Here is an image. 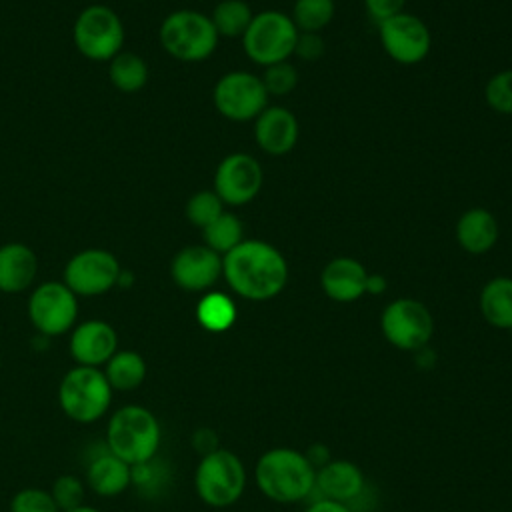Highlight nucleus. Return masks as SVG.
Masks as SVG:
<instances>
[{
	"label": "nucleus",
	"mask_w": 512,
	"mask_h": 512,
	"mask_svg": "<svg viewBox=\"0 0 512 512\" xmlns=\"http://www.w3.org/2000/svg\"><path fill=\"white\" fill-rule=\"evenodd\" d=\"M222 274L238 296L260 302L282 292L288 280V264L272 244L242 240L222 256Z\"/></svg>",
	"instance_id": "f257e3e1"
},
{
	"label": "nucleus",
	"mask_w": 512,
	"mask_h": 512,
	"mask_svg": "<svg viewBox=\"0 0 512 512\" xmlns=\"http://www.w3.org/2000/svg\"><path fill=\"white\" fill-rule=\"evenodd\" d=\"M258 490L280 504L304 500L314 490L316 468L308 456L292 448L264 452L254 470Z\"/></svg>",
	"instance_id": "f03ea898"
},
{
	"label": "nucleus",
	"mask_w": 512,
	"mask_h": 512,
	"mask_svg": "<svg viewBox=\"0 0 512 512\" xmlns=\"http://www.w3.org/2000/svg\"><path fill=\"white\" fill-rule=\"evenodd\" d=\"M160 440L162 434L156 416L138 404L118 408L106 426V448L130 466L152 462Z\"/></svg>",
	"instance_id": "7ed1b4c3"
},
{
	"label": "nucleus",
	"mask_w": 512,
	"mask_h": 512,
	"mask_svg": "<svg viewBox=\"0 0 512 512\" xmlns=\"http://www.w3.org/2000/svg\"><path fill=\"white\" fill-rule=\"evenodd\" d=\"M112 392L114 390L100 368L76 364L60 380L58 404L70 420L90 424L108 412Z\"/></svg>",
	"instance_id": "20e7f679"
},
{
	"label": "nucleus",
	"mask_w": 512,
	"mask_h": 512,
	"mask_svg": "<svg viewBox=\"0 0 512 512\" xmlns=\"http://www.w3.org/2000/svg\"><path fill=\"white\" fill-rule=\"evenodd\" d=\"M160 44L176 60H206L218 46L212 20L196 10H176L160 24Z\"/></svg>",
	"instance_id": "39448f33"
},
{
	"label": "nucleus",
	"mask_w": 512,
	"mask_h": 512,
	"mask_svg": "<svg viewBox=\"0 0 512 512\" xmlns=\"http://www.w3.org/2000/svg\"><path fill=\"white\" fill-rule=\"evenodd\" d=\"M196 494L214 508L234 504L246 488V470L242 460L224 448H216L202 456L194 474Z\"/></svg>",
	"instance_id": "423d86ee"
},
{
	"label": "nucleus",
	"mask_w": 512,
	"mask_h": 512,
	"mask_svg": "<svg viewBox=\"0 0 512 512\" xmlns=\"http://www.w3.org/2000/svg\"><path fill=\"white\" fill-rule=\"evenodd\" d=\"M296 40L298 28L292 18L276 10H266L252 18L242 36V46L252 62L270 66L288 60L294 54Z\"/></svg>",
	"instance_id": "0eeeda50"
},
{
	"label": "nucleus",
	"mask_w": 512,
	"mask_h": 512,
	"mask_svg": "<svg viewBox=\"0 0 512 512\" xmlns=\"http://www.w3.org/2000/svg\"><path fill=\"white\" fill-rule=\"evenodd\" d=\"M72 38L82 56L104 62L112 60L120 52L124 44V26L112 8L92 4L78 14Z\"/></svg>",
	"instance_id": "6e6552de"
},
{
	"label": "nucleus",
	"mask_w": 512,
	"mask_h": 512,
	"mask_svg": "<svg viewBox=\"0 0 512 512\" xmlns=\"http://www.w3.org/2000/svg\"><path fill=\"white\" fill-rule=\"evenodd\" d=\"M384 338L400 350L424 348L434 332V320L430 310L414 298L392 300L380 318Z\"/></svg>",
	"instance_id": "1a4fd4ad"
},
{
	"label": "nucleus",
	"mask_w": 512,
	"mask_h": 512,
	"mask_svg": "<svg viewBox=\"0 0 512 512\" xmlns=\"http://www.w3.org/2000/svg\"><path fill=\"white\" fill-rule=\"evenodd\" d=\"M266 104L268 92L262 80L250 72H228L214 86V106L228 120L246 122L258 118Z\"/></svg>",
	"instance_id": "9d476101"
},
{
	"label": "nucleus",
	"mask_w": 512,
	"mask_h": 512,
	"mask_svg": "<svg viewBox=\"0 0 512 512\" xmlns=\"http://www.w3.org/2000/svg\"><path fill=\"white\" fill-rule=\"evenodd\" d=\"M78 316V296L64 282L40 284L28 300V318L42 336L68 332Z\"/></svg>",
	"instance_id": "9b49d317"
},
{
	"label": "nucleus",
	"mask_w": 512,
	"mask_h": 512,
	"mask_svg": "<svg viewBox=\"0 0 512 512\" xmlns=\"http://www.w3.org/2000/svg\"><path fill=\"white\" fill-rule=\"evenodd\" d=\"M116 256L102 248H88L72 256L64 268V284L76 296H100L120 282Z\"/></svg>",
	"instance_id": "f8f14e48"
},
{
	"label": "nucleus",
	"mask_w": 512,
	"mask_h": 512,
	"mask_svg": "<svg viewBox=\"0 0 512 512\" xmlns=\"http://www.w3.org/2000/svg\"><path fill=\"white\" fill-rule=\"evenodd\" d=\"M378 34L386 54L400 64H418L430 52V30L414 14L400 12L380 22Z\"/></svg>",
	"instance_id": "ddd939ff"
},
{
	"label": "nucleus",
	"mask_w": 512,
	"mask_h": 512,
	"mask_svg": "<svg viewBox=\"0 0 512 512\" xmlns=\"http://www.w3.org/2000/svg\"><path fill=\"white\" fill-rule=\"evenodd\" d=\"M264 172L258 160L244 152L226 156L214 174V192L224 204L242 206L254 200L262 188Z\"/></svg>",
	"instance_id": "4468645a"
},
{
	"label": "nucleus",
	"mask_w": 512,
	"mask_h": 512,
	"mask_svg": "<svg viewBox=\"0 0 512 512\" xmlns=\"http://www.w3.org/2000/svg\"><path fill=\"white\" fill-rule=\"evenodd\" d=\"M170 274L174 284L182 290L202 292L214 286L222 276V256L210 250L206 244L186 246L174 256Z\"/></svg>",
	"instance_id": "2eb2a0df"
},
{
	"label": "nucleus",
	"mask_w": 512,
	"mask_h": 512,
	"mask_svg": "<svg viewBox=\"0 0 512 512\" xmlns=\"http://www.w3.org/2000/svg\"><path fill=\"white\" fill-rule=\"evenodd\" d=\"M116 350V330L104 320H86L72 330L70 354L78 366H104Z\"/></svg>",
	"instance_id": "dca6fc26"
},
{
	"label": "nucleus",
	"mask_w": 512,
	"mask_h": 512,
	"mask_svg": "<svg viewBox=\"0 0 512 512\" xmlns=\"http://www.w3.org/2000/svg\"><path fill=\"white\" fill-rule=\"evenodd\" d=\"M254 136L266 154H288L298 142V120L282 106H266L256 118Z\"/></svg>",
	"instance_id": "f3484780"
},
{
	"label": "nucleus",
	"mask_w": 512,
	"mask_h": 512,
	"mask_svg": "<svg viewBox=\"0 0 512 512\" xmlns=\"http://www.w3.org/2000/svg\"><path fill=\"white\" fill-rule=\"evenodd\" d=\"M366 268L348 256H340L330 260L322 274L320 286L330 300L336 302H354L366 294Z\"/></svg>",
	"instance_id": "a211bd4d"
},
{
	"label": "nucleus",
	"mask_w": 512,
	"mask_h": 512,
	"mask_svg": "<svg viewBox=\"0 0 512 512\" xmlns=\"http://www.w3.org/2000/svg\"><path fill=\"white\" fill-rule=\"evenodd\" d=\"M362 486L364 474L350 460H330L316 470L314 490L320 492V498L348 504L362 492Z\"/></svg>",
	"instance_id": "6ab92c4d"
},
{
	"label": "nucleus",
	"mask_w": 512,
	"mask_h": 512,
	"mask_svg": "<svg viewBox=\"0 0 512 512\" xmlns=\"http://www.w3.org/2000/svg\"><path fill=\"white\" fill-rule=\"evenodd\" d=\"M38 270L36 254L22 242H8L0 246V292L16 294L26 290Z\"/></svg>",
	"instance_id": "aec40b11"
},
{
	"label": "nucleus",
	"mask_w": 512,
	"mask_h": 512,
	"mask_svg": "<svg viewBox=\"0 0 512 512\" xmlns=\"http://www.w3.org/2000/svg\"><path fill=\"white\" fill-rule=\"evenodd\" d=\"M86 482L98 496H118L132 484V466L106 448L88 464Z\"/></svg>",
	"instance_id": "412c9836"
},
{
	"label": "nucleus",
	"mask_w": 512,
	"mask_h": 512,
	"mask_svg": "<svg viewBox=\"0 0 512 512\" xmlns=\"http://www.w3.org/2000/svg\"><path fill=\"white\" fill-rule=\"evenodd\" d=\"M456 240L470 254L488 252L498 240V222L484 208L466 210L456 222Z\"/></svg>",
	"instance_id": "4be33fe9"
},
{
	"label": "nucleus",
	"mask_w": 512,
	"mask_h": 512,
	"mask_svg": "<svg viewBox=\"0 0 512 512\" xmlns=\"http://www.w3.org/2000/svg\"><path fill=\"white\" fill-rule=\"evenodd\" d=\"M480 312L494 328H512V278H492L480 292Z\"/></svg>",
	"instance_id": "5701e85b"
},
{
	"label": "nucleus",
	"mask_w": 512,
	"mask_h": 512,
	"mask_svg": "<svg viewBox=\"0 0 512 512\" xmlns=\"http://www.w3.org/2000/svg\"><path fill=\"white\" fill-rule=\"evenodd\" d=\"M146 360L134 350H116L104 364V376L112 390L130 392L136 390L146 378Z\"/></svg>",
	"instance_id": "b1692460"
},
{
	"label": "nucleus",
	"mask_w": 512,
	"mask_h": 512,
	"mask_svg": "<svg viewBox=\"0 0 512 512\" xmlns=\"http://www.w3.org/2000/svg\"><path fill=\"white\" fill-rule=\"evenodd\" d=\"M110 80L120 92H138L148 80V64L134 52H118L110 60Z\"/></svg>",
	"instance_id": "393cba45"
},
{
	"label": "nucleus",
	"mask_w": 512,
	"mask_h": 512,
	"mask_svg": "<svg viewBox=\"0 0 512 512\" xmlns=\"http://www.w3.org/2000/svg\"><path fill=\"white\" fill-rule=\"evenodd\" d=\"M196 318L208 332H224L236 320V306L226 294L208 292L196 306Z\"/></svg>",
	"instance_id": "a878e982"
},
{
	"label": "nucleus",
	"mask_w": 512,
	"mask_h": 512,
	"mask_svg": "<svg viewBox=\"0 0 512 512\" xmlns=\"http://www.w3.org/2000/svg\"><path fill=\"white\" fill-rule=\"evenodd\" d=\"M252 18V10L244 0H222L210 16L218 36H244Z\"/></svg>",
	"instance_id": "bb28decb"
},
{
	"label": "nucleus",
	"mask_w": 512,
	"mask_h": 512,
	"mask_svg": "<svg viewBox=\"0 0 512 512\" xmlns=\"http://www.w3.org/2000/svg\"><path fill=\"white\" fill-rule=\"evenodd\" d=\"M242 232V222L234 214L222 212L214 222L204 228V242L210 250L224 256L242 242Z\"/></svg>",
	"instance_id": "cd10ccee"
},
{
	"label": "nucleus",
	"mask_w": 512,
	"mask_h": 512,
	"mask_svg": "<svg viewBox=\"0 0 512 512\" xmlns=\"http://www.w3.org/2000/svg\"><path fill=\"white\" fill-rule=\"evenodd\" d=\"M334 16V0H296L292 22L298 32H320Z\"/></svg>",
	"instance_id": "c85d7f7f"
},
{
	"label": "nucleus",
	"mask_w": 512,
	"mask_h": 512,
	"mask_svg": "<svg viewBox=\"0 0 512 512\" xmlns=\"http://www.w3.org/2000/svg\"><path fill=\"white\" fill-rule=\"evenodd\" d=\"M222 212H224V202L220 200V196L214 190L196 192L194 196H190V200L186 204V218L202 230L210 222H214Z\"/></svg>",
	"instance_id": "c756f323"
},
{
	"label": "nucleus",
	"mask_w": 512,
	"mask_h": 512,
	"mask_svg": "<svg viewBox=\"0 0 512 512\" xmlns=\"http://www.w3.org/2000/svg\"><path fill=\"white\" fill-rule=\"evenodd\" d=\"M264 74L260 76L268 96L274 94V96H284V94H290L296 84H298V74H296V68L284 60V62H276V64H270V66H264Z\"/></svg>",
	"instance_id": "7c9ffc66"
},
{
	"label": "nucleus",
	"mask_w": 512,
	"mask_h": 512,
	"mask_svg": "<svg viewBox=\"0 0 512 512\" xmlns=\"http://www.w3.org/2000/svg\"><path fill=\"white\" fill-rule=\"evenodd\" d=\"M484 98L492 110L500 114H512V68L502 70L488 80Z\"/></svg>",
	"instance_id": "2f4dec72"
},
{
	"label": "nucleus",
	"mask_w": 512,
	"mask_h": 512,
	"mask_svg": "<svg viewBox=\"0 0 512 512\" xmlns=\"http://www.w3.org/2000/svg\"><path fill=\"white\" fill-rule=\"evenodd\" d=\"M10 512H60L50 490L22 488L10 500Z\"/></svg>",
	"instance_id": "473e14b6"
},
{
	"label": "nucleus",
	"mask_w": 512,
	"mask_h": 512,
	"mask_svg": "<svg viewBox=\"0 0 512 512\" xmlns=\"http://www.w3.org/2000/svg\"><path fill=\"white\" fill-rule=\"evenodd\" d=\"M56 506L60 508V512L64 510H72L76 506H82V498H84V484L78 476L74 474H64L60 478H56V482L52 484L50 490Z\"/></svg>",
	"instance_id": "72a5a7b5"
},
{
	"label": "nucleus",
	"mask_w": 512,
	"mask_h": 512,
	"mask_svg": "<svg viewBox=\"0 0 512 512\" xmlns=\"http://www.w3.org/2000/svg\"><path fill=\"white\" fill-rule=\"evenodd\" d=\"M364 4H366L370 18L376 24H380V22L404 12L406 0H364Z\"/></svg>",
	"instance_id": "f704fd0d"
},
{
	"label": "nucleus",
	"mask_w": 512,
	"mask_h": 512,
	"mask_svg": "<svg viewBox=\"0 0 512 512\" xmlns=\"http://www.w3.org/2000/svg\"><path fill=\"white\" fill-rule=\"evenodd\" d=\"M324 52V42L318 36V32H298L294 54H298L302 60H316Z\"/></svg>",
	"instance_id": "c9c22d12"
},
{
	"label": "nucleus",
	"mask_w": 512,
	"mask_h": 512,
	"mask_svg": "<svg viewBox=\"0 0 512 512\" xmlns=\"http://www.w3.org/2000/svg\"><path fill=\"white\" fill-rule=\"evenodd\" d=\"M304 512H352L348 504L342 502H334V500H326V498H318L316 502H312Z\"/></svg>",
	"instance_id": "e433bc0d"
},
{
	"label": "nucleus",
	"mask_w": 512,
	"mask_h": 512,
	"mask_svg": "<svg viewBox=\"0 0 512 512\" xmlns=\"http://www.w3.org/2000/svg\"><path fill=\"white\" fill-rule=\"evenodd\" d=\"M386 290V278L380 274H368L366 294H382Z\"/></svg>",
	"instance_id": "4c0bfd02"
},
{
	"label": "nucleus",
	"mask_w": 512,
	"mask_h": 512,
	"mask_svg": "<svg viewBox=\"0 0 512 512\" xmlns=\"http://www.w3.org/2000/svg\"><path fill=\"white\" fill-rule=\"evenodd\" d=\"M64 512H100V510H98V508H92V506L82 504V506H76V508H72V510H64Z\"/></svg>",
	"instance_id": "58836bf2"
}]
</instances>
